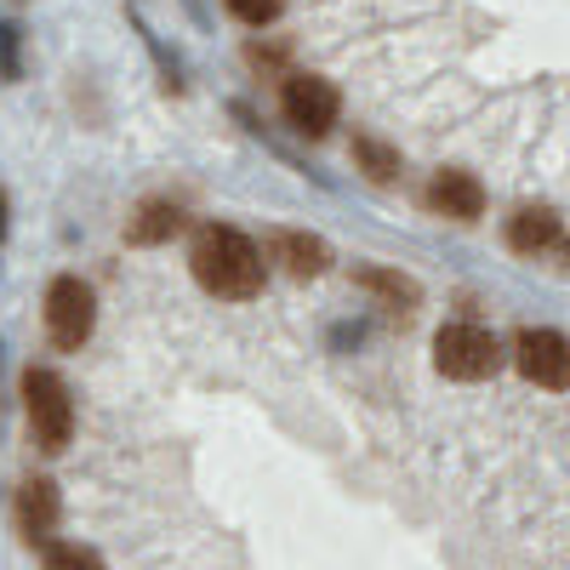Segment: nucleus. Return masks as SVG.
<instances>
[{"label":"nucleus","instance_id":"nucleus-3","mask_svg":"<svg viewBox=\"0 0 570 570\" xmlns=\"http://www.w3.org/2000/svg\"><path fill=\"white\" fill-rule=\"evenodd\" d=\"M434 365L445 376H456V383H480V376H491L502 365V348L485 325H445L434 337Z\"/></svg>","mask_w":570,"mask_h":570},{"label":"nucleus","instance_id":"nucleus-16","mask_svg":"<svg viewBox=\"0 0 570 570\" xmlns=\"http://www.w3.org/2000/svg\"><path fill=\"white\" fill-rule=\"evenodd\" d=\"M360 160L371 166V177H394V155L376 149V142H360Z\"/></svg>","mask_w":570,"mask_h":570},{"label":"nucleus","instance_id":"nucleus-4","mask_svg":"<svg viewBox=\"0 0 570 570\" xmlns=\"http://www.w3.org/2000/svg\"><path fill=\"white\" fill-rule=\"evenodd\" d=\"M279 109H285V120H292V131L325 137L331 126H337V115H343V91L331 86L325 75H292L285 91H279Z\"/></svg>","mask_w":570,"mask_h":570},{"label":"nucleus","instance_id":"nucleus-14","mask_svg":"<svg viewBox=\"0 0 570 570\" xmlns=\"http://www.w3.org/2000/svg\"><path fill=\"white\" fill-rule=\"evenodd\" d=\"M360 285H371V292H383V297H394V303H400V297H405V303L416 297V285H411V279L383 274V268H360Z\"/></svg>","mask_w":570,"mask_h":570},{"label":"nucleus","instance_id":"nucleus-1","mask_svg":"<svg viewBox=\"0 0 570 570\" xmlns=\"http://www.w3.org/2000/svg\"><path fill=\"white\" fill-rule=\"evenodd\" d=\"M188 268L206 285L212 297H257L263 292V252L246 240L240 228L228 223H206L195 234V252H188Z\"/></svg>","mask_w":570,"mask_h":570},{"label":"nucleus","instance_id":"nucleus-2","mask_svg":"<svg viewBox=\"0 0 570 570\" xmlns=\"http://www.w3.org/2000/svg\"><path fill=\"white\" fill-rule=\"evenodd\" d=\"M23 411H29V428H35V445L40 451H63L69 434H75V400H69V383L46 365H29L23 371Z\"/></svg>","mask_w":570,"mask_h":570},{"label":"nucleus","instance_id":"nucleus-9","mask_svg":"<svg viewBox=\"0 0 570 570\" xmlns=\"http://www.w3.org/2000/svg\"><path fill=\"white\" fill-rule=\"evenodd\" d=\"M268 252H274V263H285L297 279H314V274H325V263H331L325 240H314V234H292V228H279L274 240H268Z\"/></svg>","mask_w":570,"mask_h":570},{"label":"nucleus","instance_id":"nucleus-8","mask_svg":"<svg viewBox=\"0 0 570 570\" xmlns=\"http://www.w3.org/2000/svg\"><path fill=\"white\" fill-rule=\"evenodd\" d=\"M18 525H23L29 542H52V531H58V491L46 480H29L18 491Z\"/></svg>","mask_w":570,"mask_h":570},{"label":"nucleus","instance_id":"nucleus-15","mask_svg":"<svg viewBox=\"0 0 570 570\" xmlns=\"http://www.w3.org/2000/svg\"><path fill=\"white\" fill-rule=\"evenodd\" d=\"M0 75H18V29L12 23H0Z\"/></svg>","mask_w":570,"mask_h":570},{"label":"nucleus","instance_id":"nucleus-13","mask_svg":"<svg viewBox=\"0 0 570 570\" xmlns=\"http://www.w3.org/2000/svg\"><path fill=\"white\" fill-rule=\"evenodd\" d=\"M223 7L240 18V23H252V29H263V23H274L279 12H285V0H223Z\"/></svg>","mask_w":570,"mask_h":570},{"label":"nucleus","instance_id":"nucleus-7","mask_svg":"<svg viewBox=\"0 0 570 570\" xmlns=\"http://www.w3.org/2000/svg\"><path fill=\"white\" fill-rule=\"evenodd\" d=\"M428 200H434L445 217H456V223H473V217L485 212V188H480V177H473V171H456V166H451V171L434 177Z\"/></svg>","mask_w":570,"mask_h":570},{"label":"nucleus","instance_id":"nucleus-5","mask_svg":"<svg viewBox=\"0 0 570 570\" xmlns=\"http://www.w3.org/2000/svg\"><path fill=\"white\" fill-rule=\"evenodd\" d=\"M91 325H98V297H91V285L63 274L52 279V292H46V331H52L58 348H80L91 337Z\"/></svg>","mask_w":570,"mask_h":570},{"label":"nucleus","instance_id":"nucleus-10","mask_svg":"<svg viewBox=\"0 0 570 570\" xmlns=\"http://www.w3.org/2000/svg\"><path fill=\"white\" fill-rule=\"evenodd\" d=\"M559 240V217L548 212V206H531V212H519L513 223H508V246L513 252H542V246H553Z\"/></svg>","mask_w":570,"mask_h":570},{"label":"nucleus","instance_id":"nucleus-6","mask_svg":"<svg viewBox=\"0 0 570 570\" xmlns=\"http://www.w3.org/2000/svg\"><path fill=\"white\" fill-rule=\"evenodd\" d=\"M513 360H519V371H525L537 389H570V343L559 337V331H548V325L519 331Z\"/></svg>","mask_w":570,"mask_h":570},{"label":"nucleus","instance_id":"nucleus-11","mask_svg":"<svg viewBox=\"0 0 570 570\" xmlns=\"http://www.w3.org/2000/svg\"><path fill=\"white\" fill-rule=\"evenodd\" d=\"M177 223H183V212H177V206L149 200V206H142V217L131 223V240H166V234H177Z\"/></svg>","mask_w":570,"mask_h":570},{"label":"nucleus","instance_id":"nucleus-17","mask_svg":"<svg viewBox=\"0 0 570 570\" xmlns=\"http://www.w3.org/2000/svg\"><path fill=\"white\" fill-rule=\"evenodd\" d=\"M0 234H7V200H0Z\"/></svg>","mask_w":570,"mask_h":570},{"label":"nucleus","instance_id":"nucleus-12","mask_svg":"<svg viewBox=\"0 0 570 570\" xmlns=\"http://www.w3.org/2000/svg\"><path fill=\"white\" fill-rule=\"evenodd\" d=\"M46 570H104V559L80 542H46Z\"/></svg>","mask_w":570,"mask_h":570}]
</instances>
